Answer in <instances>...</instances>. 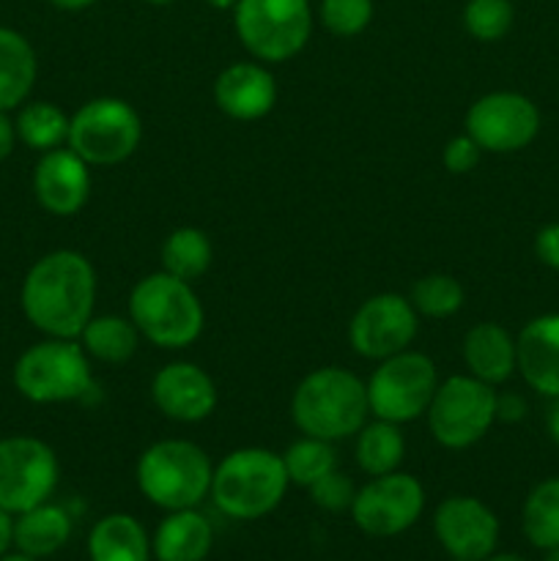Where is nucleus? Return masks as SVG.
<instances>
[{
  "label": "nucleus",
  "mask_w": 559,
  "mask_h": 561,
  "mask_svg": "<svg viewBox=\"0 0 559 561\" xmlns=\"http://www.w3.org/2000/svg\"><path fill=\"white\" fill-rule=\"evenodd\" d=\"M129 318L159 348H186L203 332V307L195 290L168 272L142 277L132 288Z\"/></svg>",
  "instance_id": "nucleus-4"
},
{
  "label": "nucleus",
  "mask_w": 559,
  "mask_h": 561,
  "mask_svg": "<svg viewBox=\"0 0 559 561\" xmlns=\"http://www.w3.org/2000/svg\"><path fill=\"white\" fill-rule=\"evenodd\" d=\"M436 389L438 376L433 362L417 351H400L376 367L367 381V403L376 420L400 425L425 414Z\"/></svg>",
  "instance_id": "nucleus-9"
},
{
  "label": "nucleus",
  "mask_w": 559,
  "mask_h": 561,
  "mask_svg": "<svg viewBox=\"0 0 559 561\" xmlns=\"http://www.w3.org/2000/svg\"><path fill=\"white\" fill-rule=\"evenodd\" d=\"M208 5H214V9H230V5H236L239 0H206Z\"/></svg>",
  "instance_id": "nucleus-44"
},
{
  "label": "nucleus",
  "mask_w": 559,
  "mask_h": 561,
  "mask_svg": "<svg viewBox=\"0 0 559 561\" xmlns=\"http://www.w3.org/2000/svg\"><path fill=\"white\" fill-rule=\"evenodd\" d=\"M212 524L195 510H175L159 524L153 553L159 561H203L212 551Z\"/></svg>",
  "instance_id": "nucleus-21"
},
{
  "label": "nucleus",
  "mask_w": 559,
  "mask_h": 561,
  "mask_svg": "<svg viewBox=\"0 0 559 561\" xmlns=\"http://www.w3.org/2000/svg\"><path fill=\"white\" fill-rule=\"evenodd\" d=\"M433 438L447 449H466L480 442L497 420V392L475 376L447 378L427 405Z\"/></svg>",
  "instance_id": "nucleus-10"
},
{
  "label": "nucleus",
  "mask_w": 559,
  "mask_h": 561,
  "mask_svg": "<svg viewBox=\"0 0 559 561\" xmlns=\"http://www.w3.org/2000/svg\"><path fill=\"white\" fill-rule=\"evenodd\" d=\"M142 126L135 107L121 99H93L69 121V148L85 164H118L140 146Z\"/></svg>",
  "instance_id": "nucleus-8"
},
{
  "label": "nucleus",
  "mask_w": 559,
  "mask_h": 561,
  "mask_svg": "<svg viewBox=\"0 0 559 561\" xmlns=\"http://www.w3.org/2000/svg\"><path fill=\"white\" fill-rule=\"evenodd\" d=\"M524 400L518 398V394H504V398H497V416L499 420H507V422H515L524 416Z\"/></svg>",
  "instance_id": "nucleus-38"
},
{
  "label": "nucleus",
  "mask_w": 559,
  "mask_h": 561,
  "mask_svg": "<svg viewBox=\"0 0 559 561\" xmlns=\"http://www.w3.org/2000/svg\"><path fill=\"white\" fill-rule=\"evenodd\" d=\"M33 192L44 211L55 217H71L88 203L91 192L88 164L71 148L47 151L33 170Z\"/></svg>",
  "instance_id": "nucleus-16"
},
{
  "label": "nucleus",
  "mask_w": 559,
  "mask_h": 561,
  "mask_svg": "<svg viewBox=\"0 0 559 561\" xmlns=\"http://www.w3.org/2000/svg\"><path fill=\"white\" fill-rule=\"evenodd\" d=\"M288 482L280 455L258 447L236 449L214 469L212 496L228 518L255 520L283 502Z\"/></svg>",
  "instance_id": "nucleus-3"
},
{
  "label": "nucleus",
  "mask_w": 559,
  "mask_h": 561,
  "mask_svg": "<svg viewBox=\"0 0 559 561\" xmlns=\"http://www.w3.org/2000/svg\"><path fill=\"white\" fill-rule=\"evenodd\" d=\"M233 22L247 53L269 64L301 53L312 31L307 0H239Z\"/></svg>",
  "instance_id": "nucleus-7"
},
{
  "label": "nucleus",
  "mask_w": 559,
  "mask_h": 561,
  "mask_svg": "<svg viewBox=\"0 0 559 561\" xmlns=\"http://www.w3.org/2000/svg\"><path fill=\"white\" fill-rule=\"evenodd\" d=\"M151 398L164 416L175 422H201L217 409L212 376L190 362H175L153 376Z\"/></svg>",
  "instance_id": "nucleus-17"
},
{
  "label": "nucleus",
  "mask_w": 559,
  "mask_h": 561,
  "mask_svg": "<svg viewBox=\"0 0 559 561\" xmlns=\"http://www.w3.org/2000/svg\"><path fill=\"white\" fill-rule=\"evenodd\" d=\"M85 348L75 340L49 337L31 345L14 365V387L31 403H71L91 389Z\"/></svg>",
  "instance_id": "nucleus-6"
},
{
  "label": "nucleus",
  "mask_w": 559,
  "mask_h": 561,
  "mask_svg": "<svg viewBox=\"0 0 559 561\" xmlns=\"http://www.w3.org/2000/svg\"><path fill=\"white\" fill-rule=\"evenodd\" d=\"M411 307L427 318H449L464 307V288L449 274H427L411 288Z\"/></svg>",
  "instance_id": "nucleus-31"
},
{
  "label": "nucleus",
  "mask_w": 559,
  "mask_h": 561,
  "mask_svg": "<svg viewBox=\"0 0 559 561\" xmlns=\"http://www.w3.org/2000/svg\"><path fill=\"white\" fill-rule=\"evenodd\" d=\"M0 561H36V559L27 557V553H22V551H16V553H3Z\"/></svg>",
  "instance_id": "nucleus-43"
},
{
  "label": "nucleus",
  "mask_w": 559,
  "mask_h": 561,
  "mask_svg": "<svg viewBox=\"0 0 559 561\" xmlns=\"http://www.w3.org/2000/svg\"><path fill=\"white\" fill-rule=\"evenodd\" d=\"M71 537V518L66 510L55 504H38V507L20 513L14 520V546L16 551L33 559H44L58 553Z\"/></svg>",
  "instance_id": "nucleus-23"
},
{
  "label": "nucleus",
  "mask_w": 559,
  "mask_h": 561,
  "mask_svg": "<svg viewBox=\"0 0 559 561\" xmlns=\"http://www.w3.org/2000/svg\"><path fill=\"white\" fill-rule=\"evenodd\" d=\"M310 496L321 510H329V513H343V510H351L356 491H354V482H351L349 477L332 471V474L321 477L316 485H310Z\"/></svg>",
  "instance_id": "nucleus-34"
},
{
  "label": "nucleus",
  "mask_w": 559,
  "mask_h": 561,
  "mask_svg": "<svg viewBox=\"0 0 559 561\" xmlns=\"http://www.w3.org/2000/svg\"><path fill=\"white\" fill-rule=\"evenodd\" d=\"M425 507V491L411 474L373 477L362 491H356L351 515L354 524L370 537H395L420 520Z\"/></svg>",
  "instance_id": "nucleus-12"
},
{
  "label": "nucleus",
  "mask_w": 559,
  "mask_h": 561,
  "mask_svg": "<svg viewBox=\"0 0 559 561\" xmlns=\"http://www.w3.org/2000/svg\"><path fill=\"white\" fill-rule=\"evenodd\" d=\"M91 561H148V535L132 515H107L88 537Z\"/></svg>",
  "instance_id": "nucleus-24"
},
{
  "label": "nucleus",
  "mask_w": 559,
  "mask_h": 561,
  "mask_svg": "<svg viewBox=\"0 0 559 561\" xmlns=\"http://www.w3.org/2000/svg\"><path fill=\"white\" fill-rule=\"evenodd\" d=\"M543 561H559V548H551V551H548V557Z\"/></svg>",
  "instance_id": "nucleus-45"
},
{
  "label": "nucleus",
  "mask_w": 559,
  "mask_h": 561,
  "mask_svg": "<svg viewBox=\"0 0 559 561\" xmlns=\"http://www.w3.org/2000/svg\"><path fill=\"white\" fill-rule=\"evenodd\" d=\"M433 529L444 551L458 561H486L497 551L499 520L477 499L453 496L438 504Z\"/></svg>",
  "instance_id": "nucleus-15"
},
{
  "label": "nucleus",
  "mask_w": 559,
  "mask_h": 561,
  "mask_svg": "<svg viewBox=\"0 0 559 561\" xmlns=\"http://www.w3.org/2000/svg\"><path fill=\"white\" fill-rule=\"evenodd\" d=\"M212 241L197 228H179L164 239L162 244V266L173 277L192 283L203 277L212 266Z\"/></svg>",
  "instance_id": "nucleus-27"
},
{
  "label": "nucleus",
  "mask_w": 559,
  "mask_h": 561,
  "mask_svg": "<svg viewBox=\"0 0 559 561\" xmlns=\"http://www.w3.org/2000/svg\"><path fill=\"white\" fill-rule=\"evenodd\" d=\"M515 367L532 389L559 398V316L526 323L515 340Z\"/></svg>",
  "instance_id": "nucleus-19"
},
{
  "label": "nucleus",
  "mask_w": 559,
  "mask_h": 561,
  "mask_svg": "<svg viewBox=\"0 0 559 561\" xmlns=\"http://www.w3.org/2000/svg\"><path fill=\"white\" fill-rule=\"evenodd\" d=\"M548 433H551L554 444L559 447V403L551 405V414H548Z\"/></svg>",
  "instance_id": "nucleus-41"
},
{
  "label": "nucleus",
  "mask_w": 559,
  "mask_h": 561,
  "mask_svg": "<svg viewBox=\"0 0 559 561\" xmlns=\"http://www.w3.org/2000/svg\"><path fill=\"white\" fill-rule=\"evenodd\" d=\"M524 535L535 548H559V477L540 482L524 504Z\"/></svg>",
  "instance_id": "nucleus-29"
},
{
  "label": "nucleus",
  "mask_w": 559,
  "mask_h": 561,
  "mask_svg": "<svg viewBox=\"0 0 559 561\" xmlns=\"http://www.w3.org/2000/svg\"><path fill=\"white\" fill-rule=\"evenodd\" d=\"M22 312L47 337L75 340L93 318L96 274L88 257L58 250L36 261L22 283Z\"/></svg>",
  "instance_id": "nucleus-1"
},
{
  "label": "nucleus",
  "mask_w": 559,
  "mask_h": 561,
  "mask_svg": "<svg viewBox=\"0 0 559 561\" xmlns=\"http://www.w3.org/2000/svg\"><path fill=\"white\" fill-rule=\"evenodd\" d=\"M535 252L546 266L559 268V225H546L535 239Z\"/></svg>",
  "instance_id": "nucleus-36"
},
{
  "label": "nucleus",
  "mask_w": 559,
  "mask_h": 561,
  "mask_svg": "<svg viewBox=\"0 0 559 561\" xmlns=\"http://www.w3.org/2000/svg\"><path fill=\"white\" fill-rule=\"evenodd\" d=\"M58 477L49 444L33 436L0 438V510L20 515L38 507L53 496Z\"/></svg>",
  "instance_id": "nucleus-11"
},
{
  "label": "nucleus",
  "mask_w": 559,
  "mask_h": 561,
  "mask_svg": "<svg viewBox=\"0 0 559 561\" xmlns=\"http://www.w3.org/2000/svg\"><path fill=\"white\" fill-rule=\"evenodd\" d=\"M285 471H288V480L296 485H316L321 477L332 474L334 466H338V453H334L332 442H323V438H301V442L290 444L288 453L283 455Z\"/></svg>",
  "instance_id": "nucleus-30"
},
{
  "label": "nucleus",
  "mask_w": 559,
  "mask_h": 561,
  "mask_svg": "<svg viewBox=\"0 0 559 561\" xmlns=\"http://www.w3.org/2000/svg\"><path fill=\"white\" fill-rule=\"evenodd\" d=\"M540 129V113L521 93H488L466 113V135L480 151L510 153L529 146Z\"/></svg>",
  "instance_id": "nucleus-13"
},
{
  "label": "nucleus",
  "mask_w": 559,
  "mask_h": 561,
  "mask_svg": "<svg viewBox=\"0 0 559 561\" xmlns=\"http://www.w3.org/2000/svg\"><path fill=\"white\" fill-rule=\"evenodd\" d=\"M356 436H360L356 438V463L365 474L381 477L398 469L406 453V442L395 422L378 420L373 425L365 422Z\"/></svg>",
  "instance_id": "nucleus-26"
},
{
  "label": "nucleus",
  "mask_w": 559,
  "mask_h": 561,
  "mask_svg": "<svg viewBox=\"0 0 559 561\" xmlns=\"http://www.w3.org/2000/svg\"><path fill=\"white\" fill-rule=\"evenodd\" d=\"M464 359L471 376L497 387L515 370V340L497 323H477L464 340Z\"/></svg>",
  "instance_id": "nucleus-20"
},
{
  "label": "nucleus",
  "mask_w": 559,
  "mask_h": 561,
  "mask_svg": "<svg viewBox=\"0 0 559 561\" xmlns=\"http://www.w3.org/2000/svg\"><path fill=\"white\" fill-rule=\"evenodd\" d=\"M16 140H20V137H16L14 121L9 118V113H3V110H0V162L11 157Z\"/></svg>",
  "instance_id": "nucleus-37"
},
{
  "label": "nucleus",
  "mask_w": 559,
  "mask_h": 561,
  "mask_svg": "<svg viewBox=\"0 0 559 561\" xmlns=\"http://www.w3.org/2000/svg\"><path fill=\"white\" fill-rule=\"evenodd\" d=\"M464 25L477 42H499L513 25L510 0H469L464 9Z\"/></svg>",
  "instance_id": "nucleus-32"
},
{
  "label": "nucleus",
  "mask_w": 559,
  "mask_h": 561,
  "mask_svg": "<svg viewBox=\"0 0 559 561\" xmlns=\"http://www.w3.org/2000/svg\"><path fill=\"white\" fill-rule=\"evenodd\" d=\"M49 3H53L55 9L80 11V9H88V5H93V3H96V0H49Z\"/></svg>",
  "instance_id": "nucleus-40"
},
{
  "label": "nucleus",
  "mask_w": 559,
  "mask_h": 561,
  "mask_svg": "<svg viewBox=\"0 0 559 561\" xmlns=\"http://www.w3.org/2000/svg\"><path fill=\"white\" fill-rule=\"evenodd\" d=\"M212 460L192 442H157L137 460L140 493L170 513L195 510L212 493Z\"/></svg>",
  "instance_id": "nucleus-5"
},
{
  "label": "nucleus",
  "mask_w": 559,
  "mask_h": 561,
  "mask_svg": "<svg viewBox=\"0 0 559 561\" xmlns=\"http://www.w3.org/2000/svg\"><path fill=\"white\" fill-rule=\"evenodd\" d=\"M480 146H477L469 135L453 137V140L447 142V148H444V168L455 175H464L480 162Z\"/></svg>",
  "instance_id": "nucleus-35"
},
{
  "label": "nucleus",
  "mask_w": 559,
  "mask_h": 561,
  "mask_svg": "<svg viewBox=\"0 0 559 561\" xmlns=\"http://www.w3.org/2000/svg\"><path fill=\"white\" fill-rule=\"evenodd\" d=\"M373 20V0H323L321 22L334 36H356Z\"/></svg>",
  "instance_id": "nucleus-33"
},
{
  "label": "nucleus",
  "mask_w": 559,
  "mask_h": 561,
  "mask_svg": "<svg viewBox=\"0 0 559 561\" xmlns=\"http://www.w3.org/2000/svg\"><path fill=\"white\" fill-rule=\"evenodd\" d=\"M11 546H14V518L11 513L0 510V557L9 553Z\"/></svg>",
  "instance_id": "nucleus-39"
},
{
  "label": "nucleus",
  "mask_w": 559,
  "mask_h": 561,
  "mask_svg": "<svg viewBox=\"0 0 559 561\" xmlns=\"http://www.w3.org/2000/svg\"><path fill=\"white\" fill-rule=\"evenodd\" d=\"M214 102L236 121H258L277 102V82L263 66L233 64L214 82Z\"/></svg>",
  "instance_id": "nucleus-18"
},
{
  "label": "nucleus",
  "mask_w": 559,
  "mask_h": 561,
  "mask_svg": "<svg viewBox=\"0 0 559 561\" xmlns=\"http://www.w3.org/2000/svg\"><path fill=\"white\" fill-rule=\"evenodd\" d=\"M69 121L60 107L49 102H31L20 110L14 126L16 137L33 151H55L60 142L69 140Z\"/></svg>",
  "instance_id": "nucleus-28"
},
{
  "label": "nucleus",
  "mask_w": 559,
  "mask_h": 561,
  "mask_svg": "<svg viewBox=\"0 0 559 561\" xmlns=\"http://www.w3.org/2000/svg\"><path fill=\"white\" fill-rule=\"evenodd\" d=\"M486 561H526V559L518 557V553H491Z\"/></svg>",
  "instance_id": "nucleus-42"
},
{
  "label": "nucleus",
  "mask_w": 559,
  "mask_h": 561,
  "mask_svg": "<svg viewBox=\"0 0 559 561\" xmlns=\"http://www.w3.org/2000/svg\"><path fill=\"white\" fill-rule=\"evenodd\" d=\"M82 348L85 354H91L93 359L107 362V365H124L135 356L137 340H140V332L132 323V318L118 316H102L91 318L82 329Z\"/></svg>",
  "instance_id": "nucleus-25"
},
{
  "label": "nucleus",
  "mask_w": 559,
  "mask_h": 561,
  "mask_svg": "<svg viewBox=\"0 0 559 561\" xmlns=\"http://www.w3.org/2000/svg\"><path fill=\"white\" fill-rule=\"evenodd\" d=\"M417 337V310L398 294H378L354 312L349 327L351 348L365 359H389Z\"/></svg>",
  "instance_id": "nucleus-14"
},
{
  "label": "nucleus",
  "mask_w": 559,
  "mask_h": 561,
  "mask_svg": "<svg viewBox=\"0 0 559 561\" xmlns=\"http://www.w3.org/2000/svg\"><path fill=\"white\" fill-rule=\"evenodd\" d=\"M146 3H151V5H168V3H173V0H146Z\"/></svg>",
  "instance_id": "nucleus-46"
},
{
  "label": "nucleus",
  "mask_w": 559,
  "mask_h": 561,
  "mask_svg": "<svg viewBox=\"0 0 559 561\" xmlns=\"http://www.w3.org/2000/svg\"><path fill=\"white\" fill-rule=\"evenodd\" d=\"M36 53L22 33L0 27V110L20 107L36 82Z\"/></svg>",
  "instance_id": "nucleus-22"
},
{
  "label": "nucleus",
  "mask_w": 559,
  "mask_h": 561,
  "mask_svg": "<svg viewBox=\"0 0 559 561\" xmlns=\"http://www.w3.org/2000/svg\"><path fill=\"white\" fill-rule=\"evenodd\" d=\"M367 414V387L343 367H321L310 373L290 400L294 425L305 436L323 442H338L360 433Z\"/></svg>",
  "instance_id": "nucleus-2"
},
{
  "label": "nucleus",
  "mask_w": 559,
  "mask_h": 561,
  "mask_svg": "<svg viewBox=\"0 0 559 561\" xmlns=\"http://www.w3.org/2000/svg\"><path fill=\"white\" fill-rule=\"evenodd\" d=\"M453 561H458V559H453Z\"/></svg>",
  "instance_id": "nucleus-47"
}]
</instances>
